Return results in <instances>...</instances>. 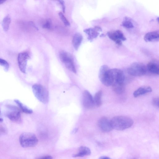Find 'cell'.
<instances>
[{
	"label": "cell",
	"mask_w": 159,
	"mask_h": 159,
	"mask_svg": "<svg viewBox=\"0 0 159 159\" xmlns=\"http://www.w3.org/2000/svg\"><path fill=\"white\" fill-rule=\"evenodd\" d=\"M110 120L113 129L120 131L130 127L134 123L132 119L124 116H115Z\"/></svg>",
	"instance_id": "obj_1"
},
{
	"label": "cell",
	"mask_w": 159,
	"mask_h": 159,
	"mask_svg": "<svg viewBox=\"0 0 159 159\" xmlns=\"http://www.w3.org/2000/svg\"><path fill=\"white\" fill-rule=\"evenodd\" d=\"M19 142L22 147L28 148L36 146L38 144V140L34 134L30 132H25L22 134L20 136Z\"/></svg>",
	"instance_id": "obj_2"
},
{
	"label": "cell",
	"mask_w": 159,
	"mask_h": 159,
	"mask_svg": "<svg viewBox=\"0 0 159 159\" xmlns=\"http://www.w3.org/2000/svg\"><path fill=\"white\" fill-rule=\"evenodd\" d=\"M99 79L101 83L107 86L112 85L113 82L111 69L107 65L102 66L99 73Z\"/></svg>",
	"instance_id": "obj_3"
},
{
	"label": "cell",
	"mask_w": 159,
	"mask_h": 159,
	"mask_svg": "<svg viewBox=\"0 0 159 159\" xmlns=\"http://www.w3.org/2000/svg\"><path fill=\"white\" fill-rule=\"evenodd\" d=\"M33 93L35 97L40 102L47 103L48 101V93L46 89L42 85L35 84L32 87Z\"/></svg>",
	"instance_id": "obj_4"
},
{
	"label": "cell",
	"mask_w": 159,
	"mask_h": 159,
	"mask_svg": "<svg viewBox=\"0 0 159 159\" xmlns=\"http://www.w3.org/2000/svg\"><path fill=\"white\" fill-rule=\"evenodd\" d=\"M147 67L140 62H134L127 69L128 73L135 76H140L144 75L147 72Z\"/></svg>",
	"instance_id": "obj_5"
},
{
	"label": "cell",
	"mask_w": 159,
	"mask_h": 159,
	"mask_svg": "<svg viewBox=\"0 0 159 159\" xmlns=\"http://www.w3.org/2000/svg\"><path fill=\"white\" fill-rule=\"evenodd\" d=\"M60 58L66 67L70 71L76 73V71L71 55L65 51H61L60 53Z\"/></svg>",
	"instance_id": "obj_6"
},
{
	"label": "cell",
	"mask_w": 159,
	"mask_h": 159,
	"mask_svg": "<svg viewBox=\"0 0 159 159\" xmlns=\"http://www.w3.org/2000/svg\"><path fill=\"white\" fill-rule=\"evenodd\" d=\"M108 37L119 45H121L122 41L126 39L124 34L120 30H117L108 32L107 33Z\"/></svg>",
	"instance_id": "obj_7"
},
{
	"label": "cell",
	"mask_w": 159,
	"mask_h": 159,
	"mask_svg": "<svg viewBox=\"0 0 159 159\" xmlns=\"http://www.w3.org/2000/svg\"><path fill=\"white\" fill-rule=\"evenodd\" d=\"M7 107L11 111L7 113V116L11 121L18 122L21 120V115L19 109L16 107L8 105Z\"/></svg>",
	"instance_id": "obj_8"
},
{
	"label": "cell",
	"mask_w": 159,
	"mask_h": 159,
	"mask_svg": "<svg viewBox=\"0 0 159 159\" xmlns=\"http://www.w3.org/2000/svg\"><path fill=\"white\" fill-rule=\"evenodd\" d=\"M83 104L86 108L91 109L95 107L93 97L87 90L84 91L83 94Z\"/></svg>",
	"instance_id": "obj_9"
},
{
	"label": "cell",
	"mask_w": 159,
	"mask_h": 159,
	"mask_svg": "<svg viewBox=\"0 0 159 159\" xmlns=\"http://www.w3.org/2000/svg\"><path fill=\"white\" fill-rule=\"evenodd\" d=\"M30 56L27 52H23L19 53L18 56V66L20 70L23 73L26 72L27 61L29 58Z\"/></svg>",
	"instance_id": "obj_10"
},
{
	"label": "cell",
	"mask_w": 159,
	"mask_h": 159,
	"mask_svg": "<svg viewBox=\"0 0 159 159\" xmlns=\"http://www.w3.org/2000/svg\"><path fill=\"white\" fill-rule=\"evenodd\" d=\"M98 126L100 129L104 132H109L113 129L111 120L106 117H103L98 120Z\"/></svg>",
	"instance_id": "obj_11"
},
{
	"label": "cell",
	"mask_w": 159,
	"mask_h": 159,
	"mask_svg": "<svg viewBox=\"0 0 159 159\" xmlns=\"http://www.w3.org/2000/svg\"><path fill=\"white\" fill-rule=\"evenodd\" d=\"M102 29L99 26H96L93 28H89L84 30V32L88 36V39L92 41L94 39L96 38L99 33L98 31H101Z\"/></svg>",
	"instance_id": "obj_12"
},
{
	"label": "cell",
	"mask_w": 159,
	"mask_h": 159,
	"mask_svg": "<svg viewBox=\"0 0 159 159\" xmlns=\"http://www.w3.org/2000/svg\"><path fill=\"white\" fill-rule=\"evenodd\" d=\"M159 32L157 31H153L146 33L144 38L146 42L157 41L159 40Z\"/></svg>",
	"instance_id": "obj_13"
},
{
	"label": "cell",
	"mask_w": 159,
	"mask_h": 159,
	"mask_svg": "<svg viewBox=\"0 0 159 159\" xmlns=\"http://www.w3.org/2000/svg\"><path fill=\"white\" fill-rule=\"evenodd\" d=\"M152 91V89L150 86H142L135 90L133 95L134 97L136 98L146 93L151 92Z\"/></svg>",
	"instance_id": "obj_14"
},
{
	"label": "cell",
	"mask_w": 159,
	"mask_h": 159,
	"mask_svg": "<svg viewBox=\"0 0 159 159\" xmlns=\"http://www.w3.org/2000/svg\"><path fill=\"white\" fill-rule=\"evenodd\" d=\"M79 152L73 155V157H81L84 156H89L91 154V151L90 149L88 147L81 146L79 148Z\"/></svg>",
	"instance_id": "obj_15"
},
{
	"label": "cell",
	"mask_w": 159,
	"mask_h": 159,
	"mask_svg": "<svg viewBox=\"0 0 159 159\" xmlns=\"http://www.w3.org/2000/svg\"><path fill=\"white\" fill-rule=\"evenodd\" d=\"M83 40V37L79 33H76L74 35L72 44L75 49L77 50L80 46Z\"/></svg>",
	"instance_id": "obj_16"
},
{
	"label": "cell",
	"mask_w": 159,
	"mask_h": 159,
	"mask_svg": "<svg viewBox=\"0 0 159 159\" xmlns=\"http://www.w3.org/2000/svg\"><path fill=\"white\" fill-rule=\"evenodd\" d=\"M147 69L151 73L158 75L159 67L158 64L153 62H149L147 66Z\"/></svg>",
	"instance_id": "obj_17"
},
{
	"label": "cell",
	"mask_w": 159,
	"mask_h": 159,
	"mask_svg": "<svg viewBox=\"0 0 159 159\" xmlns=\"http://www.w3.org/2000/svg\"><path fill=\"white\" fill-rule=\"evenodd\" d=\"M102 95V92L101 90H99L95 94L93 98L95 107H99L101 106Z\"/></svg>",
	"instance_id": "obj_18"
},
{
	"label": "cell",
	"mask_w": 159,
	"mask_h": 159,
	"mask_svg": "<svg viewBox=\"0 0 159 159\" xmlns=\"http://www.w3.org/2000/svg\"><path fill=\"white\" fill-rule=\"evenodd\" d=\"M114 92L119 94L123 93L125 90L124 84L113 83L112 85Z\"/></svg>",
	"instance_id": "obj_19"
},
{
	"label": "cell",
	"mask_w": 159,
	"mask_h": 159,
	"mask_svg": "<svg viewBox=\"0 0 159 159\" xmlns=\"http://www.w3.org/2000/svg\"><path fill=\"white\" fill-rule=\"evenodd\" d=\"M11 22V18L8 15L6 16L3 19L2 22V25L3 29L5 31H7L8 30Z\"/></svg>",
	"instance_id": "obj_20"
},
{
	"label": "cell",
	"mask_w": 159,
	"mask_h": 159,
	"mask_svg": "<svg viewBox=\"0 0 159 159\" xmlns=\"http://www.w3.org/2000/svg\"><path fill=\"white\" fill-rule=\"evenodd\" d=\"M14 101L18 105L19 107L24 112L29 114H31L33 112V111L31 109L25 106L19 100H15Z\"/></svg>",
	"instance_id": "obj_21"
},
{
	"label": "cell",
	"mask_w": 159,
	"mask_h": 159,
	"mask_svg": "<svg viewBox=\"0 0 159 159\" xmlns=\"http://www.w3.org/2000/svg\"><path fill=\"white\" fill-rule=\"evenodd\" d=\"M122 25L124 27L127 29H131L134 27L133 24L130 19L125 17L123 21Z\"/></svg>",
	"instance_id": "obj_22"
},
{
	"label": "cell",
	"mask_w": 159,
	"mask_h": 159,
	"mask_svg": "<svg viewBox=\"0 0 159 159\" xmlns=\"http://www.w3.org/2000/svg\"><path fill=\"white\" fill-rule=\"evenodd\" d=\"M59 16L65 25L68 26L70 25V22L62 12H60L59 13Z\"/></svg>",
	"instance_id": "obj_23"
},
{
	"label": "cell",
	"mask_w": 159,
	"mask_h": 159,
	"mask_svg": "<svg viewBox=\"0 0 159 159\" xmlns=\"http://www.w3.org/2000/svg\"><path fill=\"white\" fill-rule=\"evenodd\" d=\"M0 65L3 67L5 71H7L8 70L9 64L6 60L0 58Z\"/></svg>",
	"instance_id": "obj_24"
},
{
	"label": "cell",
	"mask_w": 159,
	"mask_h": 159,
	"mask_svg": "<svg viewBox=\"0 0 159 159\" xmlns=\"http://www.w3.org/2000/svg\"><path fill=\"white\" fill-rule=\"evenodd\" d=\"M51 21L49 19L46 20L42 25V27L43 28L50 29L51 28Z\"/></svg>",
	"instance_id": "obj_25"
},
{
	"label": "cell",
	"mask_w": 159,
	"mask_h": 159,
	"mask_svg": "<svg viewBox=\"0 0 159 159\" xmlns=\"http://www.w3.org/2000/svg\"><path fill=\"white\" fill-rule=\"evenodd\" d=\"M152 104L153 106L156 107H159V98H155L153 99L152 102Z\"/></svg>",
	"instance_id": "obj_26"
},
{
	"label": "cell",
	"mask_w": 159,
	"mask_h": 159,
	"mask_svg": "<svg viewBox=\"0 0 159 159\" xmlns=\"http://www.w3.org/2000/svg\"><path fill=\"white\" fill-rule=\"evenodd\" d=\"M59 1V2L61 6L63 12L64 13L65 12L66 8L64 2L63 0H60Z\"/></svg>",
	"instance_id": "obj_27"
},
{
	"label": "cell",
	"mask_w": 159,
	"mask_h": 159,
	"mask_svg": "<svg viewBox=\"0 0 159 159\" xmlns=\"http://www.w3.org/2000/svg\"><path fill=\"white\" fill-rule=\"evenodd\" d=\"M37 159H52V157L51 156L47 155L38 158Z\"/></svg>",
	"instance_id": "obj_28"
},
{
	"label": "cell",
	"mask_w": 159,
	"mask_h": 159,
	"mask_svg": "<svg viewBox=\"0 0 159 159\" xmlns=\"http://www.w3.org/2000/svg\"><path fill=\"white\" fill-rule=\"evenodd\" d=\"M99 159H111L110 157L105 156H102L99 158Z\"/></svg>",
	"instance_id": "obj_29"
},
{
	"label": "cell",
	"mask_w": 159,
	"mask_h": 159,
	"mask_svg": "<svg viewBox=\"0 0 159 159\" xmlns=\"http://www.w3.org/2000/svg\"><path fill=\"white\" fill-rule=\"evenodd\" d=\"M5 2V0H0V4L3 3Z\"/></svg>",
	"instance_id": "obj_30"
},
{
	"label": "cell",
	"mask_w": 159,
	"mask_h": 159,
	"mask_svg": "<svg viewBox=\"0 0 159 159\" xmlns=\"http://www.w3.org/2000/svg\"><path fill=\"white\" fill-rule=\"evenodd\" d=\"M77 129H75L73 131V133H75L76 131H77Z\"/></svg>",
	"instance_id": "obj_31"
},
{
	"label": "cell",
	"mask_w": 159,
	"mask_h": 159,
	"mask_svg": "<svg viewBox=\"0 0 159 159\" xmlns=\"http://www.w3.org/2000/svg\"><path fill=\"white\" fill-rule=\"evenodd\" d=\"M3 120L2 118L0 117V123L2 122Z\"/></svg>",
	"instance_id": "obj_32"
}]
</instances>
